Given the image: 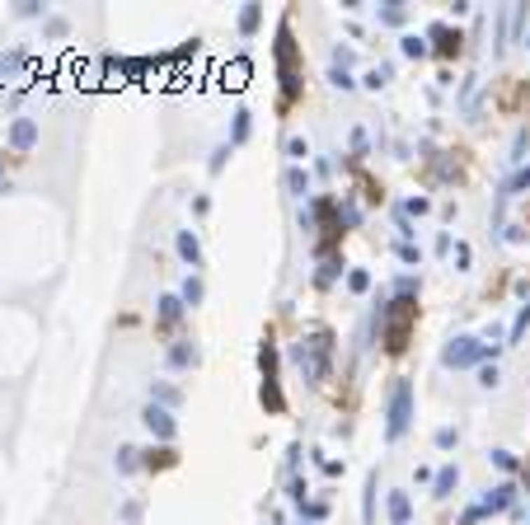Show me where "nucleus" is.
Instances as JSON below:
<instances>
[{
    "label": "nucleus",
    "mask_w": 530,
    "mask_h": 525,
    "mask_svg": "<svg viewBox=\"0 0 530 525\" xmlns=\"http://www.w3.org/2000/svg\"><path fill=\"white\" fill-rule=\"evenodd\" d=\"M291 361L300 366V375H305L310 385H324L328 380V361H333V333H328V328L305 333V338L291 347Z\"/></svg>",
    "instance_id": "obj_1"
},
{
    "label": "nucleus",
    "mask_w": 530,
    "mask_h": 525,
    "mask_svg": "<svg viewBox=\"0 0 530 525\" xmlns=\"http://www.w3.org/2000/svg\"><path fill=\"white\" fill-rule=\"evenodd\" d=\"M413 324H418V300H408V295H394L390 305L380 309V328H385V352L399 356L408 347V333H413Z\"/></svg>",
    "instance_id": "obj_2"
},
{
    "label": "nucleus",
    "mask_w": 530,
    "mask_h": 525,
    "mask_svg": "<svg viewBox=\"0 0 530 525\" xmlns=\"http://www.w3.org/2000/svg\"><path fill=\"white\" fill-rule=\"evenodd\" d=\"M272 57H277V80H281V108H291V104L300 99V76H296V33H291L286 19L277 24Z\"/></svg>",
    "instance_id": "obj_3"
},
{
    "label": "nucleus",
    "mask_w": 530,
    "mask_h": 525,
    "mask_svg": "<svg viewBox=\"0 0 530 525\" xmlns=\"http://www.w3.org/2000/svg\"><path fill=\"white\" fill-rule=\"evenodd\" d=\"M413 427V380L399 375L390 385V403H385V441H404V432Z\"/></svg>",
    "instance_id": "obj_4"
},
{
    "label": "nucleus",
    "mask_w": 530,
    "mask_h": 525,
    "mask_svg": "<svg viewBox=\"0 0 530 525\" xmlns=\"http://www.w3.org/2000/svg\"><path fill=\"white\" fill-rule=\"evenodd\" d=\"M488 342L474 338V333H455V338H446V347H441V366L446 371H469V366H484L488 361Z\"/></svg>",
    "instance_id": "obj_5"
},
{
    "label": "nucleus",
    "mask_w": 530,
    "mask_h": 525,
    "mask_svg": "<svg viewBox=\"0 0 530 525\" xmlns=\"http://www.w3.org/2000/svg\"><path fill=\"white\" fill-rule=\"evenodd\" d=\"M427 43H432V52H437V57H446V62H451V57H460V52H465V33L455 29V24H446V19H437V24L427 29Z\"/></svg>",
    "instance_id": "obj_6"
},
{
    "label": "nucleus",
    "mask_w": 530,
    "mask_h": 525,
    "mask_svg": "<svg viewBox=\"0 0 530 525\" xmlns=\"http://www.w3.org/2000/svg\"><path fill=\"white\" fill-rule=\"evenodd\" d=\"M141 422H146V432L155 436L160 446H174V436H179V422H174V408H160V403H146V413H141Z\"/></svg>",
    "instance_id": "obj_7"
},
{
    "label": "nucleus",
    "mask_w": 530,
    "mask_h": 525,
    "mask_svg": "<svg viewBox=\"0 0 530 525\" xmlns=\"http://www.w3.org/2000/svg\"><path fill=\"white\" fill-rule=\"evenodd\" d=\"M197 361H202V352H197L193 338L169 342V352H165V366H174V371H188V366H197Z\"/></svg>",
    "instance_id": "obj_8"
},
{
    "label": "nucleus",
    "mask_w": 530,
    "mask_h": 525,
    "mask_svg": "<svg viewBox=\"0 0 530 525\" xmlns=\"http://www.w3.org/2000/svg\"><path fill=\"white\" fill-rule=\"evenodd\" d=\"M33 146H38V122H33V118H15V122H10V150L29 155Z\"/></svg>",
    "instance_id": "obj_9"
},
{
    "label": "nucleus",
    "mask_w": 530,
    "mask_h": 525,
    "mask_svg": "<svg viewBox=\"0 0 530 525\" xmlns=\"http://www.w3.org/2000/svg\"><path fill=\"white\" fill-rule=\"evenodd\" d=\"M455 488H460V464L451 460V464H441V469H437V479H432V497H437V502H446Z\"/></svg>",
    "instance_id": "obj_10"
},
{
    "label": "nucleus",
    "mask_w": 530,
    "mask_h": 525,
    "mask_svg": "<svg viewBox=\"0 0 530 525\" xmlns=\"http://www.w3.org/2000/svg\"><path fill=\"white\" fill-rule=\"evenodd\" d=\"M338 277H343V258H338V253H319V267H314V286H319V291H328V286H333Z\"/></svg>",
    "instance_id": "obj_11"
},
{
    "label": "nucleus",
    "mask_w": 530,
    "mask_h": 525,
    "mask_svg": "<svg viewBox=\"0 0 530 525\" xmlns=\"http://www.w3.org/2000/svg\"><path fill=\"white\" fill-rule=\"evenodd\" d=\"M174 248H179V258H183L193 272L202 267V244H197V234H193V230H179V234H174Z\"/></svg>",
    "instance_id": "obj_12"
},
{
    "label": "nucleus",
    "mask_w": 530,
    "mask_h": 525,
    "mask_svg": "<svg viewBox=\"0 0 530 525\" xmlns=\"http://www.w3.org/2000/svg\"><path fill=\"white\" fill-rule=\"evenodd\" d=\"M385 511H390V525H408L413 521V497H408L404 488H394L390 502H385Z\"/></svg>",
    "instance_id": "obj_13"
},
{
    "label": "nucleus",
    "mask_w": 530,
    "mask_h": 525,
    "mask_svg": "<svg viewBox=\"0 0 530 525\" xmlns=\"http://www.w3.org/2000/svg\"><path fill=\"white\" fill-rule=\"evenodd\" d=\"M183 300H179V295H160V309H155V319H160V328H174V324H179V319H183Z\"/></svg>",
    "instance_id": "obj_14"
},
{
    "label": "nucleus",
    "mask_w": 530,
    "mask_h": 525,
    "mask_svg": "<svg viewBox=\"0 0 530 525\" xmlns=\"http://www.w3.org/2000/svg\"><path fill=\"white\" fill-rule=\"evenodd\" d=\"M512 497H516V483H498V488H488L484 493V511L493 516V511H507L512 507Z\"/></svg>",
    "instance_id": "obj_15"
},
{
    "label": "nucleus",
    "mask_w": 530,
    "mask_h": 525,
    "mask_svg": "<svg viewBox=\"0 0 530 525\" xmlns=\"http://www.w3.org/2000/svg\"><path fill=\"white\" fill-rule=\"evenodd\" d=\"M338 225H343V234L361 225V202L352 197V192H343V202H338Z\"/></svg>",
    "instance_id": "obj_16"
},
{
    "label": "nucleus",
    "mask_w": 530,
    "mask_h": 525,
    "mask_svg": "<svg viewBox=\"0 0 530 525\" xmlns=\"http://www.w3.org/2000/svg\"><path fill=\"white\" fill-rule=\"evenodd\" d=\"M375 15H380V24H390V29H404L408 24V5L404 0H385V5H375Z\"/></svg>",
    "instance_id": "obj_17"
},
{
    "label": "nucleus",
    "mask_w": 530,
    "mask_h": 525,
    "mask_svg": "<svg viewBox=\"0 0 530 525\" xmlns=\"http://www.w3.org/2000/svg\"><path fill=\"white\" fill-rule=\"evenodd\" d=\"M281 183H286L291 197H310V174H305V164H291V169L281 174Z\"/></svg>",
    "instance_id": "obj_18"
},
{
    "label": "nucleus",
    "mask_w": 530,
    "mask_h": 525,
    "mask_svg": "<svg viewBox=\"0 0 530 525\" xmlns=\"http://www.w3.org/2000/svg\"><path fill=\"white\" fill-rule=\"evenodd\" d=\"M202 295H207L202 277H197V272H188V277H183V286H179V300H183L188 309H197V305H202Z\"/></svg>",
    "instance_id": "obj_19"
},
{
    "label": "nucleus",
    "mask_w": 530,
    "mask_h": 525,
    "mask_svg": "<svg viewBox=\"0 0 530 525\" xmlns=\"http://www.w3.org/2000/svg\"><path fill=\"white\" fill-rule=\"evenodd\" d=\"M151 403H160V408H179V403H183V394H179L169 380H151Z\"/></svg>",
    "instance_id": "obj_20"
},
{
    "label": "nucleus",
    "mask_w": 530,
    "mask_h": 525,
    "mask_svg": "<svg viewBox=\"0 0 530 525\" xmlns=\"http://www.w3.org/2000/svg\"><path fill=\"white\" fill-rule=\"evenodd\" d=\"M258 403H263L267 413H286V399H281L277 380H263V385H258Z\"/></svg>",
    "instance_id": "obj_21"
},
{
    "label": "nucleus",
    "mask_w": 530,
    "mask_h": 525,
    "mask_svg": "<svg viewBox=\"0 0 530 525\" xmlns=\"http://www.w3.org/2000/svg\"><path fill=\"white\" fill-rule=\"evenodd\" d=\"M141 464H146V469H174V464H179V450L174 446H151Z\"/></svg>",
    "instance_id": "obj_22"
},
{
    "label": "nucleus",
    "mask_w": 530,
    "mask_h": 525,
    "mask_svg": "<svg viewBox=\"0 0 530 525\" xmlns=\"http://www.w3.org/2000/svg\"><path fill=\"white\" fill-rule=\"evenodd\" d=\"M258 371H263V380H277V342L272 338L258 342Z\"/></svg>",
    "instance_id": "obj_23"
},
{
    "label": "nucleus",
    "mask_w": 530,
    "mask_h": 525,
    "mask_svg": "<svg viewBox=\"0 0 530 525\" xmlns=\"http://www.w3.org/2000/svg\"><path fill=\"white\" fill-rule=\"evenodd\" d=\"M253 132V113L249 108H235V122H230V146H244Z\"/></svg>",
    "instance_id": "obj_24"
},
{
    "label": "nucleus",
    "mask_w": 530,
    "mask_h": 525,
    "mask_svg": "<svg viewBox=\"0 0 530 525\" xmlns=\"http://www.w3.org/2000/svg\"><path fill=\"white\" fill-rule=\"evenodd\" d=\"M530 188V164H521V169L512 174V178H507V183L498 188V202H507V197H516V192H526Z\"/></svg>",
    "instance_id": "obj_25"
},
{
    "label": "nucleus",
    "mask_w": 530,
    "mask_h": 525,
    "mask_svg": "<svg viewBox=\"0 0 530 525\" xmlns=\"http://www.w3.org/2000/svg\"><path fill=\"white\" fill-rule=\"evenodd\" d=\"M258 24H263V5H244V10H239V38H253V33H258Z\"/></svg>",
    "instance_id": "obj_26"
},
{
    "label": "nucleus",
    "mask_w": 530,
    "mask_h": 525,
    "mask_svg": "<svg viewBox=\"0 0 530 525\" xmlns=\"http://www.w3.org/2000/svg\"><path fill=\"white\" fill-rule=\"evenodd\" d=\"M399 52H404L408 62H422L432 47H427V38H418V33H404V38H399Z\"/></svg>",
    "instance_id": "obj_27"
},
{
    "label": "nucleus",
    "mask_w": 530,
    "mask_h": 525,
    "mask_svg": "<svg viewBox=\"0 0 530 525\" xmlns=\"http://www.w3.org/2000/svg\"><path fill=\"white\" fill-rule=\"evenodd\" d=\"M394 80V66H371V71H366V76H361V85H366V90H385V85H390Z\"/></svg>",
    "instance_id": "obj_28"
},
{
    "label": "nucleus",
    "mask_w": 530,
    "mask_h": 525,
    "mask_svg": "<svg viewBox=\"0 0 530 525\" xmlns=\"http://www.w3.org/2000/svg\"><path fill=\"white\" fill-rule=\"evenodd\" d=\"M141 469V450L137 446H118V474H137Z\"/></svg>",
    "instance_id": "obj_29"
},
{
    "label": "nucleus",
    "mask_w": 530,
    "mask_h": 525,
    "mask_svg": "<svg viewBox=\"0 0 530 525\" xmlns=\"http://www.w3.org/2000/svg\"><path fill=\"white\" fill-rule=\"evenodd\" d=\"M347 291L366 295V291H371V272H366V267H347Z\"/></svg>",
    "instance_id": "obj_30"
},
{
    "label": "nucleus",
    "mask_w": 530,
    "mask_h": 525,
    "mask_svg": "<svg viewBox=\"0 0 530 525\" xmlns=\"http://www.w3.org/2000/svg\"><path fill=\"white\" fill-rule=\"evenodd\" d=\"M418 291H422V277H413V272L394 277V295H408V300H418Z\"/></svg>",
    "instance_id": "obj_31"
},
{
    "label": "nucleus",
    "mask_w": 530,
    "mask_h": 525,
    "mask_svg": "<svg viewBox=\"0 0 530 525\" xmlns=\"http://www.w3.org/2000/svg\"><path fill=\"white\" fill-rule=\"evenodd\" d=\"M375 483H380V474H366V493H361V511H366V521H375Z\"/></svg>",
    "instance_id": "obj_32"
},
{
    "label": "nucleus",
    "mask_w": 530,
    "mask_h": 525,
    "mask_svg": "<svg viewBox=\"0 0 530 525\" xmlns=\"http://www.w3.org/2000/svg\"><path fill=\"white\" fill-rule=\"evenodd\" d=\"M286 160H291V164H305V160H310V141L291 136V141H286Z\"/></svg>",
    "instance_id": "obj_33"
},
{
    "label": "nucleus",
    "mask_w": 530,
    "mask_h": 525,
    "mask_svg": "<svg viewBox=\"0 0 530 525\" xmlns=\"http://www.w3.org/2000/svg\"><path fill=\"white\" fill-rule=\"evenodd\" d=\"M488 464H498L502 474H516V469H521V460H516L512 450H488Z\"/></svg>",
    "instance_id": "obj_34"
},
{
    "label": "nucleus",
    "mask_w": 530,
    "mask_h": 525,
    "mask_svg": "<svg viewBox=\"0 0 530 525\" xmlns=\"http://www.w3.org/2000/svg\"><path fill=\"white\" fill-rule=\"evenodd\" d=\"M451 258H455V272H469V262H474V248H469L465 239H455V244H451Z\"/></svg>",
    "instance_id": "obj_35"
},
{
    "label": "nucleus",
    "mask_w": 530,
    "mask_h": 525,
    "mask_svg": "<svg viewBox=\"0 0 530 525\" xmlns=\"http://www.w3.org/2000/svg\"><path fill=\"white\" fill-rule=\"evenodd\" d=\"M526 328H530V300L516 309V324H512V333H507V342H521L526 338Z\"/></svg>",
    "instance_id": "obj_36"
},
{
    "label": "nucleus",
    "mask_w": 530,
    "mask_h": 525,
    "mask_svg": "<svg viewBox=\"0 0 530 525\" xmlns=\"http://www.w3.org/2000/svg\"><path fill=\"white\" fill-rule=\"evenodd\" d=\"M300 516H305V521H324V516H328V502H324V497H310V502H305V507H300Z\"/></svg>",
    "instance_id": "obj_37"
},
{
    "label": "nucleus",
    "mask_w": 530,
    "mask_h": 525,
    "mask_svg": "<svg viewBox=\"0 0 530 525\" xmlns=\"http://www.w3.org/2000/svg\"><path fill=\"white\" fill-rule=\"evenodd\" d=\"M328 85H333V90H357V80L347 76L343 66H328Z\"/></svg>",
    "instance_id": "obj_38"
},
{
    "label": "nucleus",
    "mask_w": 530,
    "mask_h": 525,
    "mask_svg": "<svg viewBox=\"0 0 530 525\" xmlns=\"http://www.w3.org/2000/svg\"><path fill=\"white\" fill-rule=\"evenodd\" d=\"M427 211H432V197H422V192L404 202V216H427Z\"/></svg>",
    "instance_id": "obj_39"
},
{
    "label": "nucleus",
    "mask_w": 530,
    "mask_h": 525,
    "mask_svg": "<svg viewBox=\"0 0 530 525\" xmlns=\"http://www.w3.org/2000/svg\"><path fill=\"white\" fill-rule=\"evenodd\" d=\"M394 253H399V262H408V267H418V262H422V248L418 244H394Z\"/></svg>",
    "instance_id": "obj_40"
},
{
    "label": "nucleus",
    "mask_w": 530,
    "mask_h": 525,
    "mask_svg": "<svg viewBox=\"0 0 530 525\" xmlns=\"http://www.w3.org/2000/svg\"><path fill=\"white\" fill-rule=\"evenodd\" d=\"M230 150H235L230 141H225V146H216V150H211V164H207V169H211V174H221V169H225V160H230Z\"/></svg>",
    "instance_id": "obj_41"
},
{
    "label": "nucleus",
    "mask_w": 530,
    "mask_h": 525,
    "mask_svg": "<svg viewBox=\"0 0 530 525\" xmlns=\"http://www.w3.org/2000/svg\"><path fill=\"white\" fill-rule=\"evenodd\" d=\"M498 380H502L498 361H493V366H479V385H484V389H498Z\"/></svg>",
    "instance_id": "obj_42"
},
{
    "label": "nucleus",
    "mask_w": 530,
    "mask_h": 525,
    "mask_svg": "<svg viewBox=\"0 0 530 525\" xmlns=\"http://www.w3.org/2000/svg\"><path fill=\"white\" fill-rule=\"evenodd\" d=\"M286 497H291L296 507H305V502H310V488H305V479H300V474L291 479V493H286Z\"/></svg>",
    "instance_id": "obj_43"
},
{
    "label": "nucleus",
    "mask_w": 530,
    "mask_h": 525,
    "mask_svg": "<svg viewBox=\"0 0 530 525\" xmlns=\"http://www.w3.org/2000/svg\"><path fill=\"white\" fill-rule=\"evenodd\" d=\"M437 446L441 450H455V446H460V432H455V427H437Z\"/></svg>",
    "instance_id": "obj_44"
},
{
    "label": "nucleus",
    "mask_w": 530,
    "mask_h": 525,
    "mask_svg": "<svg viewBox=\"0 0 530 525\" xmlns=\"http://www.w3.org/2000/svg\"><path fill=\"white\" fill-rule=\"evenodd\" d=\"M352 62H357V52H352V47H343V43L333 47V66H343V71H347Z\"/></svg>",
    "instance_id": "obj_45"
},
{
    "label": "nucleus",
    "mask_w": 530,
    "mask_h": 525,
    "mask_svg": "<svg viewBox=\"0 0 530 525\" xmlns=\"http://www.w3.org/2000/svg\"><path fill=\"white\" fill-rule=\"evenodd\" d=\"M366 150H371V146H366V132H361V127H352V160H361Z\"/></svg>",
    "instance_id": "obj_46"
},
{
    "label": "nucleus",
    "mask_w": 530,
    "mask_h": 525,
    "mask_svg": "<svg viewBox=\"0 0 530 525\" xmlns=\"http://www.w3.org/2000/svg\"><path fill=\"white\" fill-rule=\"evenodd\" d=\"M488 511H484V502H474V507H465V516H460V525H479Z\"/></svg>",
    "instance_id": "obj_47"
},
{
    "label": "nucleus",
    "mask_w": 530,
    "mask_h": 525,
    "mask_svg": "<svg viewBox=\"0 0 530 525\" xmlns=\"http://www.w3.org/2000/svg\"><path fill=\"white\" fill-rule=\"evenodd\" d=\"M19 15H24V19H38V15H47V5H38V0H19Z\"/></svg>",
    "instance_id": "obj_48"
},
{
    "label": "nucleus",
    "mask_w": 530,
    "mask_h": 525,
    "mask_svg": "<svg viewBox=\"0 0 530 525\" xmlns=\"http://www.w3.org/2000/svg\"><path fill=\"white\" fill-rule=\"evenodd\" d=\"M43 33H47V38H66V19H47Z\"/></svg>",
    "instance_id": "obj_49"
},
{
    "label": "nucleus",
    "mask_w": 530,
    "mask_h": 525,
    "mask_svg": "<svg viewBox=\"0 0 530 525\" xmlns=\"http://www.w3.org/2000/svg\"><path fill=\"white\" fill-rule=\"evenodd\" d=\"M319 469H324L328 479H338V474H343V460H319Z\"/></svg>",
    "instance_id": "obj_50"
},
{
    "label": "nucleus",
    "mask_w": 530,
    "mask_h": 525,
    "mask_svg": "<svg viewBox=\"0 0 530 525\" xmlns=\"http://www.w3.org/2000/svg\"><path fill=\"white\" fill-rule=\"evenodd\" d=\"M0 192H5V160H0Z\"/></svg>",
    "instance_id": "obj_51"
}]
</instances>
